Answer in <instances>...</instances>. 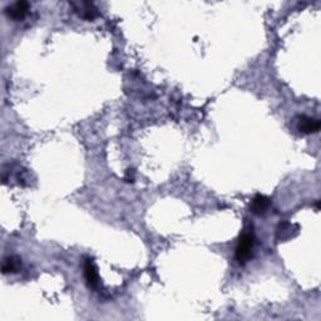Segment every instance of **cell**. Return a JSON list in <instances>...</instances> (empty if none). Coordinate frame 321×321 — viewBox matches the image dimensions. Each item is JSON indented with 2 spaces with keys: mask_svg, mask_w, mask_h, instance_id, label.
<instances>
[{
  "mask_svg": "<svg viewBox=\"0 0 321 321\" xmlns=\"http://www.w3.org/2000/svg\"><path fill=\"white\" fill-rule=\"evenodd\" d=\"M255 236L252 231H246L240 236L237 248H236V260L240 265H245L252 257V249H254Z\"/></svg>",
  "mask_w": 321,
  "mask_h": 321,
  "instance_id": "6da1fadb",
  "label": "cell"
},
{
  "mask_svg": "<svg viewBox=\"0 0 321 321\" xmlns=\"http://www.w3.org/2000/svg\"><path fill=\"white\" fill-rule=\"evenodd\" d=\"M29 10V3L24 2V0H19V2L13 3V4L8 5L5 8V14L9 18H12L13 20H21V19L26 18V15L28 14Z\"/></svg>",
  "mask_w": 321,
  "mask_h": 321,
  "instance_id": "7a4b0ae2",
  "label": "cell"
},
{
  "mask_svg": "<svg viewBox=\"0 0 321 321\" xmlns=\"http://www.w3.org/2000/svg\"><path fill=\"white\" fill-rule=\"evenodd\" d=\"M298 130L304 134H311L316 133L320 131V120L315 119V118L307 117V116H300L298 119V125H296Z\"/></svg>",
  "mask_w": 321,
  "mask_h": 321,
  "instance_id": "3957f363",
  "label": "cell"
},
{
  "mask_svg": "<svg viewBox=\"0 0 321 321\" xmlns=\"http://www.w3.org/2000/svg\"><path fill=\"white\" fill-rule=\"evenodd\" d=\"M84 278H86V281L89 287H92L94 290H97L100 287V278H98L97 268H95L93 260H84Z\"/></svg>",
  "mask_w": 321,
  "mask_h": 321,
  "instance_id": "277c9868",
  "label": "cell"
},
{
  "mask_svg": "<svg viewBox=\"0 0 321 321\" xmlns=\"http://www.w3.org/2000/svg\"><path fill=\"white\" fill-rule=\"evenodd\" d=\"M251 211L255 215H263L270 207V200L263 194H256L251 202Z\"/></svg>",
  "mask_w": 321,
  "mask_h": 321,
  "instance_id": "5b68a950",
  "label": "cell"
},
{
  "mask_svg": "<svg viewBox=\"0 0 321 321\" xmlns=\"http://www.w3.org/2000/svg\"><path fill=\"white\" fill-rule=\"evenodd\" d=\"M76 7V10L79 13V15L83 16L84 19L92 20L97 16V9L93 7L92 3H79L78 5L73 4Z\"/></svg>",
  "mask_w": 321,
  "mask_h": 321,
  "instance_id": "8992f818",
  "label": "cell"
},
{
  "mask_svg": "<svg viewBox=\"0 0 321 321\" xmlns=\"http://www.w3.org/2000/svg\"><path fill=\"white\" fill-rule=\"evenodd\" d=\"M20 266V261L15 257H8V259L4 260V263H3V274H10V273H15L16 270Z\"/></svg>",
  "mask_w": 321,
  "mask_h": 321,
  "instance_id": "52a82bcc",
  "label": "cell"
},
{
  "mask_svg": "<svg viewBox=\"0 0 321 321\" xmlns=\"http://www.w3.org/2000/svg\"><path fill=\"white\" fill-rule=\"evenodd\" d=\"M125 181L128 183H133L134 182V169H127L125 176Z\"/></svg>",
  "mask_w": 321,
  "mask_h": 321,
  "instance_id": "ba28073f",
  "label": "cell"
}]
</instances>
